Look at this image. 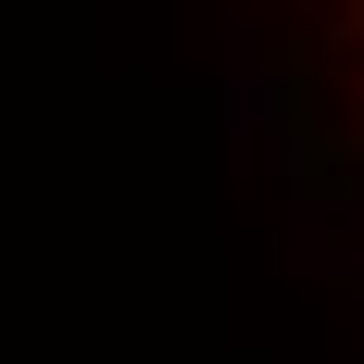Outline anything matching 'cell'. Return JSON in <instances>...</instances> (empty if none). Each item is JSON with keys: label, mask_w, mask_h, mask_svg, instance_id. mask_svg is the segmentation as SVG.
Masks as SVG:
<instances>
[{"label": "cell", "mask_w": 364, "mask_h": 364, "mask_svg": "<svg viewBox=\"0 0 364 364\" xmlns=\"http://www.w3.org/2000/svg\"><path fill=\"white\" fill-rule=\"evenodd\" d=\"M327 38H364V0H327Z\"/></svg>", "instance_id": "obj_1"}]
</instances>
